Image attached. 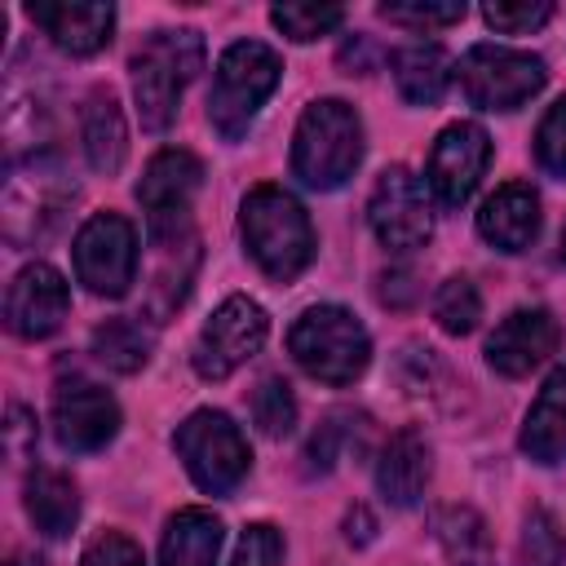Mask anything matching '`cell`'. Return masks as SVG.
I'll return each instance as SVG.
<instances>
[{
  "instance_id": "52a82bcc",
  "label": "cell",
  "mask_w": 566,
  "mask_h": 566,
  "mask_svg": "<svg viewBox=\"0 0 566 566\" xmlns=\"http://www.w3.org/2000/svg\"><path fill=\"white\" fill-rule=\"evenodd\" d=\"M548 80L544 57L509 44H473L460 57V88L478 111H517Z\"/></svg>"
},
{
  "instance_id": "d6a6232c",
  "label": "cell",
  "mask_w": 566,
  "mask_h": 566,
  "mask_svg": "<svg viewBox=\"0 0 566 566\" xmlns=\"http://www.w3.org/2000/svg\"><path fill=\"white\" fill-rule=\"evenodd\" d=\"M562 557H566V544L557 522L544 509H531L522 526V566H562Z\"/></svg>"
},
{
  "instance_id": "e575fe53",
  "label": "cell",
  "mask_w": 566,
  "mask_h": 566,
  "mask_svg": "<svg viewBox=\"0 0 566 566\" xmlns=\"http://www.w3.org/2000/svg\"><path fill=\"white\" fill-rule=\"evenodd\" d=\"M482 18H486V27H495L500 35H526V31H535V27H544V22L553 18V4H548V0H522V4H513V0H491V4H482Z\"/></svg>"
},
{
  "instance_id": "8d00e7d4",
  "label": "cell",
  "mask_w": 566,
  "mask_h": 566,
  "mask_svg": "<svg viewBox=\"0 0 566 566\" xmlns=\"http://www.w3.org/2000/svg\"><path fill=\"white\" fill-rule=\"evenodd\" d=\"M80 566H146V557H142V548H137L128 535L102 531V535H93V539L84 544Z\"/></svg>"
},
{
  "instance_id": "836d02e7",
  "label": "cell",
  "mask_w": 566,
  "mask_h": 566,
  "mask_svg": "<svg viewBox=\"0 0 566 566\" xmlns=\"http://www.w3.org/2000/svg\"><path fill=\"white\" fill-rule=\"evenodd\" d=\"M535 159L548 177L566 181V97H557L535 128Z\"/></svg>"
},
{
  "instance_id": "1f68e13d",
  "label": "cell",
  "mask_w": 566,
  "mask_h": 566,
  "mask_svg": "<svg viewBox=\"0 0 566 566\" xmlns=\"http://www.w3.org/2000/svg\"><path fill=\"white\" fill-rule=\"evenodd\" d=\"M380 18L394 22V27H411V31H438V27H451L464 18V4L460 0H447V4H429V0H389L380 4Z\"/></svg>"
},
{
  "instance_id": "9c48e42d",
  "label": "cell",
  "mask_w": 566,
  "mask_h": 566,
  "mask_svg": "<svg viewBox=\"0 0 566 566\" xmlns=\"http://www.w3.org/2000/svg\"><path fill=\"white\" fill-rule=\"evenodd\" d=\"M265 336H270L265 310L252 296H226L212 310V318L199 327L190 363L203 380H226L265 345Z\"/></svg>"
},
{
  "instance_id": "30bf717a",
  "label": "cell",
  "mask_w": 566,
  "mask_h": 566,
  "mask_svg": "<svg viewBox=\"0 0 566 566\" xmlns=\"http://www.w3.org/2000/svg\"><path fill=\"white\" fill-rule=\"evenodd\" d=\"M367 226L389 252H411L424 248L433 234V212L424 199V186L411 168L394 164L376 177L371 199H367Z\"/></svg>"
},
{
  "instance_id": "8992f818",
  "label": "cell",
  "mask_w": 566,
  "mask_h": 566,
  "mask_svg": "<svg viewBox=\"0 0 566 566\" xmlns=\"http://www.w3.org/2000/svg\"><path fill=\"white\" fill-rule=\"evenodd\" d=\"M172 447H177L190 482L208 495H230L248 478V464H252V451H248V438L239 433V424L212 407L190 411L177 424Z\"/></svg>"
},
{
  "instance_id": "44dd1931",
  "label": "cell",
  "mask_w": 566,
  "mask_h": 566,
  "mask_svg": "<svg viewBox=\"0 0 566 566\" xmlns=\"http://www.w3.org/2000/svg\"><path fill=\"white\" fill-rule=\"evenodd\" d=\"M517 442H522V451H526L535 464H557V460H566V367H557V371L544 380V389L535 394Z\"/></svg>"
},
{
  "instance_id": "f35d334b",
  "label": "cell",
  "mask_w": 566,
  "mask_h": 566,
  "mask_svg": "<svg viewBox=\"0 0 566 566\" xmlns=\"http://www.w3.org/2000/svg\"><path fill=\"white\" fill-rule=\"evenodd\" d=\"M27 433L35 438V424H31V416H27L22 407H13V411H9V451H13V455L22 451V438H27Z\"/></svg>"
},
{
  "instance_id": "8fae6325",
  "label": "cell",
  "mask_w": 566,
  "mask_h": 566,
  "mask_svg": "<svg viewBox=\"0 0 566 566\" xmlns=\"http://www.w3.org/2000/svg\"><path fill=\"white\" fill-rule=\"evenodd\" d=\"M486 164H491V137L478 124H469V119L447 124L438 133L433 150H429V177H424V186L433 190V199L442 208H460L478 190Z\"/></svg>"
},
{
  "instance_id": "e0dca14e",
  "label": "cell",
  "mask_w": 566,
  "mask_h": 566,
  "mask_svg": "<svg viewBox=\"0 0 566 566\" xmlns=\"http://www.w3.org/2000/svg\"><path fill=\"white\" fill-rule=\"evenodd\" d=\"M27 18L71 57H88L111 44L115 31V9L111 4H88V0H35L27 4Z\"/></svg>"
},
{
  "instance_id": "d590c367",
  "label": "cell",
  "mask_w": 566,
  "mask_h": 566,
  "mask_svg": "<svg viewBox=\"0 0 566 566\" xmlns=\"http://www.w3.org/2000/svg\"><path fill=\"white\" fill-rule=\"evenodd\" d=\"M279 557H283V535L270 522H252L243 526L230 566H279Z\"/></svg>"
},
{
  "instance_id": "60d3db41",
  "label": "cell",
  "mask_w": 566,
  "mask_h": 566,
  "mask_svg": "<svg viewBox=\"0 0 566 566\" xmlns=\"http://www.w3.org/2000/svg\"><path fill=\"white\" fill-rule=\"evenodd\" d=\"M562 256H566V234H562Z\"/></svg>"
},
{
  "instance_id": "cb8c5ba5",
  "label": "cell",
  "mask_w": 566,
  "mask_h": 566,
  "mask_svg": "<svg viewBox=\"0 0 566 566\" xmlns=\"http://www.w3.org/2000/svg\"><path fill=\"white\" fill-rule=\"evenodd\" d=\"M221 517L208 509H181L168 517L159 539V566H217L221 553Z\"/></svg>"
},
{
  "instance_id": "74e56055",
  "label": "cell",
  "mask_w": 566,
  "mask_h": 566,
  "mask_svg": "<svg viewBox=\"0 0 566 566\" xmlns=\"http://www.w3.org/2000/svg\"><path fill=\"white\" fill-rule=\"evenodd\" d=\"M345 539H349V544H371V539H376V517H371L367 509H349V517H345Z\"/></svg>"
},
{
  "instance_id": "83f0119b",
  "label": "cell",
  "mask_w": 566,
  "mask_h": 566,
  "mask_svg": "<svg viewBox=\"0 0 566 566\" xmlns=\"http://www.w3.org/2000/svg\"><path fill=\"white\" fill-rule=\"evenodd\" d=\"M433 318L447 336H469L482 318V296L464 274H451L438 292H433Z\"/></svg>"
},
{
  "instance_id": "4fadbf2b",
  "label": "cell",
  "mask_w": 566,
  "mask_h": 566,
  "mask_svg": "<svg viewBox=\"0 0 566 566\" xmlns=\"http://www.w3.org/2000/svg\"><path fill=\"white\" fill-rule=\"evenodd\" d=\"M66 310H71V287H66V279H62L53 265H44V261L22 265V270L13 274V283H9V292H4V323H9V332L22 336V340H44V336H53V332L62 327Z\"/></svg>"
},
{
  "instance_id": "ac0fdd59",
  "label": "cell",
  "mask_w": 566,
  "mask_h": 566,
  "mask_svg": "<svg viewBox=\"0 0 566 566\" xmlns=\"http://www.w3.org/2000/svg\"><path fill=\"white\" fill-rule=\"evenodd\" d=\"M478 234L495 252H526L539 234V195L526 181H504L478 212Z\"/></svg>"
},
{
  "instance_id": "3957f363",
  "label": "cell",
  "mask_w": 566,
  "mask_h": 566,
  "mask_svg": "<svg viewBox=\"0 0 566 566\" xmlns=\"http://www.w3.org/2000/svg\"><path fill=\"white\" fill-rule=\"evenodd\" d=\"M133 97L142 128L164 133L177 119L186 84L203 71V35L199 31H155L128 62Z\"/></svg>"
},
{
  "instance_id": "f546056e",
  "label": "cell",
  "mask_w": 566,
  "mask_h": 566,
  "mask_svg": "<svg viewBox=\"0 0 566 566\" xmlns=\"http://www.w3.org/2000/svg\"><path fill=\"white\" fill-rule=\"evenodd\" d=\"M252 420L265 438H287L292 424H296V398L287 389L283 376H265L256 389H252Z\"/></svg>"
},
{
  "instance_id": "2e32d148",
  "label": "cell",
  "mask_w": 566,
  "mask_h": 566,
  "mask_svg": "<svg viewBox=\"0 0 566 566\" xmlns=\"http://www.w3.org/2000/svg\"><path fill=\"white\" fill-rule=\"evenodd\" d=\"M562 345V327L548 310L531 305V310H513L509 318H500V327L486 336V363L500 376H526L539 363H548Z\"/></svg>"
},
{
  "instance_id": "7c38bea8",
  "label": "cell",
  "mask_w": 566,
  "mask_h": 566,
  "mask_svg": "<svg viewBox=\"0 0 566 566\" xmlns=\"http://www.w3.org/2000/svg\"><path fill=\"white\" fill-rule=\"evenodd\" d=\"M119 433V402L93 380H66L53 394V438L62 451L88 455Z\"/></svg>"
},
{
  "instance_id": "484cf974",
  "label": "cell",
  "mask_w": 566,
  "mask_h": 566,
  "mask_svg": "<svg viewBox=\"0 0 566 566\" xmlns=\"http://www.w3.org/2000/svg\"><path fill=\"white\" fill-rule=\"evenodd\" d=\"M433 535L451 566H495L486 522L469 504H447L433 513Z\"/></svg>"
},
{
  "instance_id": "d6986e66",
  "label": "cell",
  "mask_w": 566,
  "mask_h": 566,
  "mask_svg": "<svg viewBox=\"0 0 566 566\" xmlns=\"http://www.w3.org/2000/svg\"><path fill=\"white\" fill-rule=\"evenodd\" d=\"M203 186V164L199 155L181 150V146H168L159 150L142 181H137V203L150 212V217H168V212H186V203L195 199V190Z\"/></svg>"
},
{
  "instance_id": "4316f807",
  "label": "cell",
  "mask_w": 566,
  "mask_h": 566,
  "mask_svg": "<svg viewBox=\"0 0 566 566\" xmlns=\"http://www.w3.org/2000/svg\"><path fill=\"white\" fill-rule=\"evenodd\" d=\"M93 354H97L102 367H111L119 376H133L150 363V332L137 318H106L93 332Z\"/></svg>"
},
{
  "instance_id": "5b68a950",
  "label": "cell",
  "mask_w": 566,
  "mask_h": 566,
  "mask_svg": "<svg viewBox=\"0 0 566 566\" xmlns=\"http://www.w3.org/2000/svg\"><path fill=\"white\" fill-rule=\"evenodd\" d=\"M279 75H283V62L270 44L261 40L230 44L217 62L212 93H208V124L217 128V137L239 142L256 119V111L265 106V97L279 88Z\"/></svg>"
},
{
  "instance_id": "4dcf8cb0",
  "label": "cell",
  "mask_w": 566,
  "mask_h": 566,
  "mask_svg": "<svg viewBox=\"0 0 566 566\" xmlns=\"http://www.w3.org/2000/svg\"><path fill=\"white\" fill-rule=\"evenodd\" d=\"M270 22H274L287 40L305 44V40H318V35L336 31V27L345 22V9H340V4H274V9H270Z\"/></svg>"
},
{
  "instance_id": "f1b7e54d",
  "label": "cell",
  "mask_w": 566,
  "mask_h": 566,
  "mask_svg": "<svg viewBox=\"0 0 566 566\" xmlns=\"http://www.w3.org/2000/svg\"><path fill=\"white\" fill-rule=\"evenodd\" d=\"M363 429H367V424H363V416H354V411H332V416L314 429V438H310V447H305L310 469L327 473V469L345 455V447H349V442L358 447V433H363Z\"/></svg>"
},
{
  "instance_id": "277c9868",
  "label": "cell",
  "mask_w": 566,
  "mask_h": 566,
  "mask_svg": "<svg viewBox=\"0 0 566 566\" xmlns=\"http://www.w3.org/2000/svg\"><path fill=\"white\" fill-rule=\"evenodd\" d=\"M296 367L323 385H354L371 363V336L345 305H310L287 327Z\"/></svg>"
},
{
  "instance_id": "ba28073f",
  "label": "cell",
  "mask_w": 566,
  "mask_h": 566,
  "mask_svg": "<svg viewBox=\"0 0 566 566\" xmlns=\"http://www.w3.org/2000/svg\"><path fill=\"white\" fill-rule=\"evenodd\" d=\"M75 279L93 296H124L137 279V230L119 212H93L75 234Z\"/></svg>"
},
{
  "instance_id": "7a4b0ae2",
  "label": "cell",
  "mask_w": 566,
  "mask_h": 566,
  "mask_svg": "<svg viewBox=\"0 0 566 566\" xmlns=\"http://www.w3.org/2000/svg\"><path fill=\"white\" fill-rule=\"evenodd\" d=\"M363 159V119L340 97H318L305 106L292 137V177L310 190H336L354 177Z\"/></svg>"
},
{
  "instance_id": "9a60e30c",
  "label": "cell",
  "mask_w": 566,
  "mask_h": 566,
  "mask_svg": "<svg viewBox=\"0 0 566 566\" xmlns=\"http://www.w3.org/2000/svg\"><path fill=\"white\" fill-rule=\"evenodd\" d=\"M49 190H53V195L66 190V181H62L57 168H44L40 159H31V168H13L9 186H4V234H9L13 243L44 239V234L57 226L66 199H75V195L49 199Z\"/></svg>"
},
{
  "instance_id": "6da1fadb",
  "label": "cell",
  "mask_w": 566,
  "mask_h": 566,
  "mask_svg": "<svg viewBox=\"0 0 566 566\" xmlns=\"http://www.w3.org/2000/svg\"><path fill=\"white\" fill-rule=\"evenodd\" d=\"M239 230L248 243V256L274 279L292 283L314 261V226L301 208V199L283 186H252L239 208Z\"/></svg>"
},
{
  "instance_id": "ffe728a7",
  "label": "cell",
  "mask_w": 566,
  "mask_h": 566,
  "mask_svg": "<svg viewBox=\"0 0 566 566\" xmlns=\"http://www.w3.org/2000/svg\"><path fill=\"white\" fill-rule=\"evenodd\" d=\"M429 473H433V460H429V442L416 433V429H398L385 447H380V460H376V486L389 504L398 509H411L424 486H429Z\"/></svg>"
},
{
  "instance_id": "d4e9b609",
  "label": "cell",
  "mask_w": 566,
  "mask_h": 566,
  "mask_svg": "<svg viewBox=\"0 0 566 566\" xmlns=\"http://www.w3.org/2000/svg\"><path fill=\"white\" fill-rule=\"evenodd\" d=\"M394 84L402 102L433 106L451 84V57L442 44H407L394 53Z\"/></svg>"
},
{
  "instance_id": "5bb4252c",
  "label": "cell",
  "mask_w": 566,
  "mask_h": 566,
  "mask_svg": "<svg viewBox=\"0 0 566 566\" xmlns=\"http://www.w3.org/2000/svg\"><path fill=\"white\" fill-rule=\"evenodd\" d=\"M150 248L159 256V265L150 274V318L164 323L186 301L195 265H199V239H195L186 212L150 217Z\"/></svg>"
},
{
  "instance_id": "7402d4cb",
  "label": "cell",
  "mask_w": 566,
  "mask_h": 566,
  "mask_svg": "<svg viewBox=\"0 0 566 566\" xmlns=\"http://www.w3.org/2000/svg\"><path fill=\"white\" fill-rule=\"evenodd\" d=\"M80 137H84V155L93 164V172H119L124 155H128V128H124V111L115 102L111 88H93L84 111H80Z\"/></svg>"
},
{
  "instance_id": "603a6c76",
  "label": "cell",
  "mask_w": 566,
  "mask_h": 566,
  "mask_svg": "<svg viewBox=\"0 0 566 566\" xmlns=\"http://www.w3.org/2000/svg\"><path fill=\"white\" fill-rule=\"evenodd\" d=\"M22 504H27V517L35 522V531L49 539L71 535L80 522V491L57 469H31L27 486H22Z\"/></svg>"
},
{
  "instance_id": "ab89813d",
  "label": "cell",
  "mask_w": 566,
  "mask_h": 566,
  "mask_svg": "<svg viewBox=\"0 0 566 566\" xmlns=\"http://www.w3.org/2000/svg\"><path fill=\"white\" fill-rule=\"evenodd\" d=\"M9 566H44V557L40 553H13Z\"/></svg>"
}]
</instances>
